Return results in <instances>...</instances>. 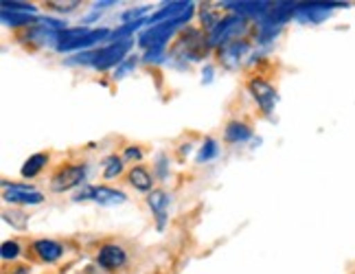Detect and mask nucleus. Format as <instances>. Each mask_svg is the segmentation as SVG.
<instances>
[{
  "instance_id": "f257e3e1",
  "label": "nucleus",
  "mask_w": 355,
  "mask_h": 274,
  "mask_svg": "<svg viewBox=\"0 0 355 274\" xmlns=\"http://www.w3.org/2000/svg\"><path fill=\"white\" fill-rule=\"evenodd\" d=\"M134 46V40H125V42H107L105 46L75 53L73 58H68L66 64L71 66H90L94 71H110V68L121 66L130 58V51Z\"/></svg>"
},
{
  "instance_id": "f03ea898",
  "label": "nucleus",
  "mask_w": 355,
  "mask_h": 274,
  "mask_svg": "<svg viewBox=\"0 0 355 274\" xmlns=\"http://www.w3.org/2000/svg\"><path fill=\"white\" fill-rule=\"evenodd\" d=\"M211 51L209 46V35L202 33L200 29H187L178 35V42L173 44L167 62L178 64V60L182 62V68H187L191 62H200L202 58H207V53Z\"/></svg>"
},
{
  "instance_id": "7ed1b4c3",
  "label": "nucleus",
  "mask_w": 355,
  "mask_h": 274,
  "mask_svg": "<svg viewBox=\"0 0 355 274\" xmlns=\"http://www.w3.org/2000/svg\"><path fill=\"white\" fill-rule=\"evenodd\" d=\"M193 13H196V3L191 5V9H187L184 13H180V16L173 18V20L147 26V29L139 35V46H143L145 51L152 49V46H169L171 40L178 33L184 31V26L189 24L191 18H193Z\"/></svg>"
},
{
  "instance_id": "20e7f679",
  "label": "nucleus",
  "mask_w": 355,
  "mask_h": 274,
  "mask_svg": "<svg viewBox=\"0 0 355 274\" xmlns=\"http://www.w3.org/2000/svg\"><path fill=\"white\" fill-rule=\"evenodd\" d=\"M68 26L62 18H49V16H40L37 22L29 29H24V33H20V42L24 44H31L37 49H44V46H53L58 49L60 44V33L66 31Z\"/></svg>"
},
{
  "instance_id": "39448f33",
  "label": "nucleus",
  "mask_w": 355,
  "mask_h": 274,
  "mask_svg": "<svg viewBox=\"0 0 355 274\" xmlns=\"http://www.w3.org/2000/svg\"><path fill=\"white\" fill-rule=\"evenodd\" d=\"M250 33V20H245L235 13H228L220 22H217L213 29L207 33L209 35V46L220 51L222 46L237 42V40H245V35Z\"/></svg>"
},
{
  "instance_id": "423d86ee",
  "label": "nucleus",
  "mask_w": 355,
  "mask_h": 274,
  "mask_svg": "<svg viewBox=\"0 0 355 274\" xmlns=\"http://www.w3.org/2000/svg\"><path fill=\"white\" fill-rule=\"evenodd\" d=\"M88 178V164H64L55 173L51 175V191L53 194H66V191H73L77 187H84Z\"/></svg>"
},
{
  "instance_id": "0eeeda50",
  "label": "nucleus",
  "mask_w": 355,
  "mask_h": 274,
  "mask_svg": "<svg viewBox=\"0 0 355 274\" xmlns=\"http://www.w3.org/2000/svg\"><path fill=\"white\" fill-rule=\"evenodd\" d=\"M97 202L101 207H119V204H125L128 196L123 191L114 187H105V185H84L77 194L73 196V202Z\"/></svg>"
},
{
  "instance_id": "6e6552de",
  "label": "nucleus",
  "mask_w": 355,
  "mask_h": 274,
  "mask_svg": "<svg viewBox=\"0 0 355 274\" xmlns=\"http://www.w3.org/2000/svg\"><path fill=\"white\" fill-rule=\"evenodd\" d=\"M248 92H250V97L254 99V103L261 108L263 114H268V117L275 114L277 103H279V92L268 79H263V77L248 79Z\"/></svg>"
},
{
  "instance_id": "1a4fd4ad",
  "label": "nucleus",
  "mask_w": 355,
  "mask_h": 274,
  "mask_svg": "<svg viewBox=\"0 0 355 274\" xmlns=\"http://www.w3.org/2000/svg\"><path fill=\"white\" fill-rule=\"evenodd\" d=\"M3 200L7 204H18V207H35V204H42L44 202V194L37 191L31 185H16V182H3Z\"/></svg>"
},
{
  "instance_id": "9d476101",
  "label": "nucleus",
  "mask_w": 355,
  "mask_h": 274,
  "mask_svg": "<svg viewBox=\"0 0 355 274\" xmlns=\"http://www.w3.org/2000/svg\"><path fill=\"white\" fill-rule=\"evenodd\" d=\"M349 3H298L294 20L305 24H318L324 18H329V13L338 7H347Z\"/></svg>"
},
{
  "instance_id": "9b49d317",
  "label": "nucleus",
  "mask_w": 355,
  "mask_h": 274,
  "mask_svg": "<svg viewBox=\"0 0 355 274\" xmlns=\"http://www.w3.org/2000/svg\"><path fill=\"white\" fill-rule=\"evenodd\" d=\"M250 53H252V44L248 40H237V42H230L217 51L220 64L226 71H239V66L250 58Z\"/></svg>"
},
{
  "instance_id": "f8f14e48",
  "label": "nucleus",
  "mask_w": 355,
  "mask_h": 274,
  "mask_svg": "<svg viewBox=\"0 0 355 274\" xmlns=\"http://www.w3.org/2000/svg\"><path fill=\"white\" fill-rule=\"evenodd\" d=\"M275 3H263V0H259V3H248V0H239V3H220V9H226L228 13H235V16H241L245 20H257L261 22Z\"/></svg>"
},
{
  "instance_id": "ddd939ff",
  "label": "nucleus",
  "mask_w": 355,
  "mask_h": 274,
  "mask_svg": "<svg viewBox=\"0 0 355 274\" xmlns=\"http://www.w3.org/2000/svg\"><path fill=\"white\" fill-rule=\"evenodd\" d=\"M97 266L105 272H116L128 264V252L119 243H103L94 257Z\"/></svg>"
},
{
  "instance_id": "4468645a",
  "label": "nucleus",
  "mask_w": 355,
  "mask_h": 274,
  "mask_svg": "<svg viewBox=\"0 0 355 274\" xmlns=\"http://www.w3.org/2000/svg\"><path fill=\"white\" fill-rule=\"evenodd\" d=\"M147 204L152 209L154 217H156V226L158 230H165L167 219H169V204H171V196L162 189H154L152 194H147Z\"/></svg>"
},
{
  "instance_id": "2eb2a0df",
  "label": "nucleus",
  "mask_w": 355,
  "mask_h": 274,
  "mask_svg": "<svg viewBox=\"0 0 355 274\" xmlns=\"http://www.w3.org/2000/svg\"><path fill=\"white\" fill-rule=\"evenodd\" d=\"M31 250L42 264H58L64 257V246L55 239H35L31 243Z\"/></svg>"
},
{
  "instance_id": "dca6fc26",
  "label": "nucleus",
  "mask_w": 355,
  "mask_h": 274,
  "mask_svg": "<svg viewBox=\"0 0 355 274\" xmlns=\"http://www.w3.org/2000/svg\"><path fill=\"white\" fill-rule=\"evenodd\" d=\"M128 182H130L136 191H141V194H152L156 178H154L152 171L145 169L143 164H136V167H132V169L128 171Z\"/></svg>"
},
{
  "instance_id": "f3484780",
  "label": "nucleus",
  "mask_w": 355,
  "mask_h": 274,
  "mask_svg": "<svg viewBox=\"0 0 355 274\" xmlns=\"http://www.w3.org/2000/svg\"><path fill=\"white\" fill-rule=\"evenodd\" d=\"M252 139V128L243 121H230L224 128V141L230 145H241Z\"/></svg>"
},
{
  "instance_id": "a211bd4d",
  "label": "nucleus",
  "mask_w": 355,
  "mask_h": 274,
  "mask_svg": "<svg viewBox=\"0 0 355 274\" xmlns=\"http://www.w3.org/2000/svg\"><path fill=\"white\" fill-rule=\"evenodd\" d=\"M191 5H193V3H165L156 13H149V18H147L149 20V26L178 18L180 13H184L187 9H191Z\"/></svg>"
},
{
  "instance_id": "6ab92c4d",
  "label": "nucleus",
  "mask_w": 355,
  "mask_h": 274,
  "mask_svg": "<svg viewBox=\"0 0 355 274\" xmlns=\"http://www.w3.org/2000/svg\"><path fill=\"white\" fill-rule=\"evenodd\" d=\"M40 16H35V13H22V11H3V24L5 26H11V29H20V26H24V29H29V26H33L37 22Z\"/></svg>"
},
{
  "instance_id": "aec40b11",
  "label": "nucleus",
  "mask_w": 355,
  "mask_h": 274,
  "mask_svg": "<svg viewBox=\"0 0 355 274\" xmlns=\"http://www.w3.org/2000/svg\"><path fill=\"white\" fill-rule=\"evenodd\" d=\"M46 164H49V154H33V156L26 158V162L22 164L20 175L24 178V180H31V178H35L40 171L46 167Z\"/></svg>"
},
{
  "instance_id": "412c9836",
  "label": "nucleus",
  "mask_w": 355,
  "mask_h": 274,
  "mask_svg": "<svg viewBox=\"0 0 355 274\" xmlns=\"http://www.w3.org/2000/svg\"><path fill=\"white\" fill-rule=\"evenodd\" d=\"M217 154H220V145H217V141L215 139H204L202 141V145H200V149H198V154H196V162L198 164H204V162H209V160H213V158H217Z\"/></svg>"
},
{
  "instance_id": "4be33fe9",
  "label": "nucleus",
  "mask_w": 355,
  "mask_h": 274,
  "mask_svg": "<svg viewBox=\"0 0 355 274\" xmlns=\"http://www.w3.org/2000/svg\"><path fill=\"white\" fill-rule=\"evenodd\" d=\"M123 167H125V160L123 156H107L103 160V178L105 180H114L123 173Z\"/></svg>"
},
{
  "instance_id": "5701e85b",
  "label": "nucleus",
  "mask_w": 355,
  "mask_h": 274,
  "mask_svg": "<svg viewBox=\"0 0 355 274\" xmlns=\"http://www.w3.org/2000/svg\"><path fill=\"white\" fill-rule=\"evenodd\" d=\"M220 7H215V5H211V3H207V5H202V9H200V16H202V24H204V29H207V33L213 29V26L222 20V16H220V11H217Z\"/></svg>"
},
{
  "instance_id": "b1692460",
  "label": "nucleus",
  "mask_w": 355,
  "mask_h": 274,
  "mask_svg": "<svg viewBox=\"0 0 355 274\" xmlns=\"http://www.w3.org/2000/svg\"><path fill=\"white\" fill-rule=\"evenodd\" d=\"M3 219H5L7 224H11V228L24 230L26 228V222H29V215L18 211V209H11V211L7 209V211H3Z\"/></svg>"
},
{
  "instance_id": "393cba45",
  "label": "nucleus",
  "mask_w": 355,
  "mask_h": 274,
  "mask_svg": "<svg viewBox=\"0 0 355 274\" xmlns=\"http://www.w3.org/2000/svg\"><path fill=\"white\" fill-rule=\"evenodd\" d=\"M169 58L167 46H152L143 53V62L145 64H165Z\"/></svg>"
},
{
  "instance_id": "a878e982",
  "label": "nucleus",
  "mask_w": 355,
  "mask_h": 274,
  "mask_svg": "<svg viewBox=\"0 0 355 274\" xmlns=\"http://www.w3.org/2000/svg\"><path fill=\"white\" fill-rule=\"evenodd\" d=\"M22 255V246L18 241H3V246H0V257H3V262H16V259Z\"/></svg>"
},
{
  "instance_id": "bb28decb",
  "label": "nucleus",
  "mask_w": 355,
  "mask_h": 274,
  "mask_svg": "<svg viewBox=\"0 0 355 274\" xmlns=\"http://www.w3.org/2000/svg\"><path fill=\"white\" fill-rule=\"evenodd\" d=\"M139 62H143V60H139V55H130V58H128L125 62H123L121 66H116V68H114V75H112V77H114V79L125 77L130 71H134V68L139 66Z\"/></svg>"
},
{
  "instance_id": "cd10ccee",
  "label": "nucleus",
  "mask_w": 355,
  "mask_h": 274,
  "mask_svg": "<svg viewBox=\"0 0 355 274\" xmlns=\"http://www.w3.org/2000/svg\"><path fill=\"white\" fill-rule=\"evenodd\" d=\"M3 11H22V13H35L37 16V7L31 3H11V0H3Z\"/></svg>"
},
{
  "instance_id": "c85d7f7f",
  "label": "nucleus",
  "mask_w": 355,
  "mask_h": 274,
  "mask_svg": "<svg viewBox=\"0 0 355 274\" xmlns=\"http://www.w3.org/2000/svg\"><path fill=\"white\" fill-rule=\"evenodd\" d=\"M123 160H128V162H141V160H143V152H141V147H136V145H128V147H125V152H123Z\"/></svg>"
},
{
  "instance_id": "c756f323",
  "label": "nucleus",
  "mask_w": 355,
  "mask_h": 274,
  "mask_svg": "<svg viewBox=\"0 0 355 274\" xmlns=\"http://www.w3.org/2000/svg\"><path fill=\"white\" fill-rule=\"evenodd\" d=\"M79 5H81L79 0H71V3H49V7H51L53 11H64V13H68V11H75Z\"/></svg>"
},
{
  "instance_id": "7c9ffc66",
  "label": "nucleus",
  "mask_w": 355,
  "mask_h": 274,
  "mask_svg": "<svg viewBox=\"0 0 355 274\" xmlns=\"http://www.w3.org/2000/svg\"><path fill=\"white\" fill-rule=\"evenodd\" d=\"M167 164H169V162H167V156H165V154H160V156H158V162H156V171H158V175H160V180H165V178L169 175V173H167Z\"/></svg>"
},
{
  "instance_id": "2f4dec72",
  "label": "nucleus",
  "mask_w": 355,
  "mask_h": 274,
  "mask_svg": "<svg viewBox=\"0 0 355 274\" xmlns=\"http://www.w3.org/2000/svg\"><path fill=\"white\" fill-rule=\"evenodd\" d=\"M213 73H215L213 66H204V71H202V84H211V81H213Z\"/></svg>"
},
{
  "instance_id": "473e14b6",
  "label": "nucleus",
  "mask_w": 355,
  "mask_h": 274,
  "mask_svg": "<svg viewBox=\"0 0 355 274\" xmlns=\"http://www.w3.org/2000/svg\"><path fill=\"white\" fill-rule=\"evenodd\" d=\"M9 274H29V268L20 266V268H16V270H13V272H9Z\"/></svg>"
},
{
  "instance_id": "72a5a7b5",
  "label": "nucleus",
  "mask_w": 355,
  "mask_h": 274,
  "mask_svg": "<svg viewBox=\"0 0 355 274\" xmlns=\"http://www.w3.org/2000/svg\"><path fill=\"white\" fill-rule=\"evenodd\" d=\"M353 274H355V272H353Z\"/></svg>"
}]
</instances>
